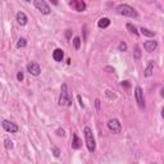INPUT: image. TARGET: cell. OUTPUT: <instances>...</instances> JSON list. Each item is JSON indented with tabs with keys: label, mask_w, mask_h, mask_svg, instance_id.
<instances>
[{
	"label": "cell",
	"mask_w": 164,
	"mask_h": 164,
	"mask_svg": "<svg viewBox=\"0 0 164 164\" xmlns=\"http://www.w3.org/2000/svg\"><path fill=\"white\" fill-rule=\"evenodd\" d=\"M129 86H131V85H129L128 81H123V82H122V87H127V89H129Z\"/></svg>",
	"instance_id": "obj_29"
},
{
	"label": "cell",
	"mask_w": 164,
	"mask_h": 164,
	"mask_svg": "<svg viewBox=\"0 0 164 164\" xmlns=\"http://www.w3.org/2000/svg\"><path fill=\"white\" fill-rule=\"evenodd\" d=\"M57 136H64V129H62V128H58L57 129Z\"/></svg>",
	"instance_id": "obj_27"
},
{
	"label": "cell",
	"mask_w": 164,
	"mask_h": 164,
	"mask_svg": "<svg viewBox=\"0 0 164 164\" xmlns=\"http://www.w3.org/2000/svg\"><path fill=\"white\" fill-rule=\"evenodd\" d=\"M27 71H28V73H30V74L35 76V77H37V76L41 73V68H40V65H39L37 63H35V62H32V63H30V64L27 65Z\"/></svg>",
	"instance_id": "obj_9"
},
{
	"label": "cell",
	"mask_w": 164,
	"mask_h": 164,
	"mask_svg": "<svg viewBox=\"0 0 164 164\" xmlns=\"http://www.w3.org/2000/svg\"><path fill=\"white\" fill-rule=\"evenodd\" d=\"M95 106H96L97 110H100V100H99V99L95 100Z\"/></svg>",
	"instance_id": "obj_28"
},
{
	"label": "cell",
	"mask_w": 164,
	"mask_h": 164,
	"mask_svg": "<svg viewBox=\"0 0 164 164\" xmlns=\"http://www.w3.org/2000/svg\"><path fill=\"white\" fill-rule=\"evenodd\" d=\"M73 45H74V49H76V50H78V49L81 48V39H80L78 36H76V37L73 39Z\"/></svg>",
	"instance_id": "obj_20"
},
{
	"label": "cell",
	"mask_w": 164,
	"mask_h": 164,
	"mask_svg": "<svg viewBox=\"0 0 164 164\" xmlns=\"http://www.w3.org/2000/svg\"><path fill=\"white\" fill-rule=\"evenodd\" d=\"M157 46H158V42H157L155 40H149V41H146V42L144 44V49H145L148 53H152V51L157 49Z\"/></svg>",
	"instance_id": "obj_10"
},
{
	"label": "cell",
	"mask_w": 164,
	"mask_h": 164,
	"mask_svg": "<svg viewBox=\"0 0 164 164\" xmlns=\"http://www.w3.org/2000/svg\"><path fill=\"white\" fill-rule=\"evenodd\" d=\"M105 95L108 96V99H110V100H112V99H115V95H114L110 90H106V91H105Z\"/></svg>",
	"instance_id": "obj_24"
},
{
	"label": "cell",
	"mask_w": 164,
	"mask_h": 164,
	"mask_svg": "<svg viewBox=\"0 0 164 164\" xmlns=\"http://www.w3.org/2000/svg\"><path fill=\"white\" fill-rule=\"evenodd\" d=\"M26 46H27L26 39H25V37H21V39L18 40V42H17V48H18V49H23V48H26Z\"/></svg>",
	"instance_id": "obj_18"
},
{
	"label": "cell",
	"mask_w": 164,
	"mask_h": 164,
	"mask_svg": "<svg viewBox=\"0 0 164 164\" xmlns=\"http://www.w3.org/2000/svg\"><path fill=\"white\" fill-rule=\"evenodd\" d=\"M63 58H64V51L62 50V49H55L53 51V59L55 60V62H62L63 60Z\"/></svg>",
	"instance_id": "obj_13"
},
{
	"label": "cell",
	"mask_w": 164,
	"mask_h": 164,
	"mask_svg": "<svg viewBox=\"0 0 164 164\" xmlns=\"http://www.w3.org/2000/svg\"><path fill=\"white\" fill-rule=\"evenodd\" d=\"M2 126H3V128L7 131V132H10V134H17L19 131V127H18L17 123H14L12 121H7V119H3Z\"/></svg>",
	"instance_id": "obj_7"
},
{
	"label": "cell",
	"mask_w": 164,
	"mask_h": 164,
	"mask_svg": "<svg viewBox=\"0 0 164 164\" xmlns=\"http://www.w3.org/2000/svg\"><path fill=\"white\" fill-rule=\"evenodd\" d=\"M25 2H31V0H25Z\"/></svg>",
	"instance_id": "obj_33"
},
{
	"label": "cell",
	"mask_w": 164,
	"mask_h": 164,
	"mask_svg": "<svg viewBox=\"0 0 164 164\" xmlns=\"http://www.w3.org/2000/svg\"><path fill=\"white\" fill-rule=\"evenodd\" d=\"M72 149H74V150H78L81 146H82V141L78 138V136H77V134H73L72 135Z\"/></svg>",
	"instance_id": "obj_12"
},
{
	"label": "cell",
	"mask_w": 164,
	"mask_h": 164,
	"mask_svg": "<svg viewBox=\"0 0 164 164\" xmlns=\"http://www.w3.org/2000/svg\"><path fill=\"white\" fill-rule=\"evenodd\" d=\"M152 72H154V60H150L148 63V65H146L145 71H144V76H145V77H151Z\"/></svg>",
	"instance_id": "obj_14"
},
{
	"label": "cell",
	"mask_w": 164,
	"mask_h": 164,
	"mask_svg": "<svg viewBox=\"0 0 164 164\" xmlns=\"http://www.w3.org/2000/svg\"><path fill=\"white\" fill-rule=\"evenodd\" d=\"M97 26L100 28H106V27L110 26V19L106 18V17H103L99 19V22H97Z\"/></svg>",
	"instance_id": "obj_15"
},
{
	"label": "cell",
	"mask_w": 164,
	"mask_h": 164,
	"mask_svg": "<svg viewBox=\"0 0 164 164\" xmlns=\"http://www.w3.org/2000/svg\"><path fill=\"white\" fill-rule=\"evenodd\" d=\"M160 96L164 99V87H162V90H160Z\"/></svg>",
	"instance_id": "obj_30"
},
{
	"label": "cell",
	"mask_w": 164,
	"mask_h": 164,
	"mask_svg": "<svg viewBox=\"0 0 164 164\" xmlns=\"http://www.w3.org/2000/svg\"><path fill=\"white\" fill-rule=\"evenodd\" d=\"M77 100H78V103H80V106H81V108H85V104H83V101H82L81 95H77Z\"/></svg>",
	"instance_id": "obj_26"
},
{
	"label": "cell",
	"mask_w": 164,
	"mask_h": 164,
	"mask_svg": "<svg viewBox=\"0 0 164 164\" xmlns=\"http://www.w3.org/2000/svg\"><path fill=\"white\" fill-rule=\"evenodd\" d=\"M51 151H53V155L55 157V158H59V157H60V150H59L57 146H53V148H51Z\"/></svg>",
	"instance_id": "obj_22"
},
{
	"label": "cell",
	"mask_w": 164,
	"mask_h": 164,
	"mask_svg": "<svg viewBox=\"0 0 164 164\" xmlns=\"http://www.w3.org/2000/svg\"><path fill=\"white\" fill-rule=\"evenodd\" d=\"M117 13L121 14V16H123V17H129V18H137L138 17L137 10L134 7L128 5V4H121V5H118L117 7Z\"/></svg>",
	"instance_id": "obj_2"
},
{
	"label": "cell",
	"mask_w": 164,
	"mask_h": 164,
	"mask_svg": "<svg viewBox=\"0 0 164 164\" xmlns=\"http://www.w3.org/2000/svg\"><path fill=\"white\" fill-rule=\"evenodd\" d=\"M118 50L119 51H126L127 50V44L124 41H121L119 42V45H118Z\"/></svg>",
	"instance_id": "obj_23"
},
{
	"label": "cell",
	"mask_w": 164,
	"mask_h": 164,
	"mask_svg": "<svg viewBox=\"0 0 164 164\" xmlns=\"http://www.w3.org/2000/svg\"><path fill=\"white\" fill-rule=\"evenodd\" d=\"M16 19L18 22V25H21V26H26L27 22H28V18L23 12H18L17 16H16Z\"/></svg>",
	"instance_id": "obj_11"
},
{
	"label": "cell",
	"mask_w": 164,
	"mask_h": 164,
	"mask_svg": "<svg viewBox=\"0 0 164 164\" xmlns=\"http://www.w3.org/2000/svg\"><path fill=\"white\" fill-rule=\"evenodd\" d=\"M105 71H112V72H114V68H110V67H105Z\"/></svg>",
	"instance_id": "obj_31"
},
{
	"label": "cell",
	"mask_w": 164,
	"mask_h": 164,
	"mask_svg": "<svg viewBox=\"0 0 164 164\" xmlns=\"http://www.w3.org/2000/svg\"><path fill=\"white\" fill-rule=\"evenodd\" d=\"M83 135H85V143L87 146V150L90 152H94L96 150V143H95V138L92 135V129L90 127H85L83 128Z\"/></svg>",
	"instance_id": "obj_3"
},
{
	"label": "cell",
	"mask_w": 164,
	"mask_h": 164,
	"mask_svg": "<svg viewBox=\"0 0 164 164\" xmlns=\"http://www.w3.org/2000/svg\"><path fill=\"white\" fill-rule=\"evenodd\" d=\"M140 57H141L140 46H138V45H136V46H135V54H134V59H135V60H138V59H140Z\"/></svg>",
	"instance_id": "obj_21"
},
{
	"label": "cell",
	"mask_w": 164,
	"mask_h": 164,
	"mask_svg": "<svg viewBox=\"0 0 164 164\" xmlns=\"http://www.w3.org/2000/svg\"><path fill=\"white\" fill-rule=\"evenodd\" d=\"M106 126H108V129L110 131V132L115 134V135L121 134V131H122V124H121V122H119L117 118L109 119L108 123H106Z\"/></svg>",
	"instance_id": "obj_5"
},
{
	"label": "cell",
	"mask_w": 164,
	"mask_h": 164,
	"mask_svg": "<svg viewBox=\"0 0 164 164\" xmlns=\"http://www.w3.org/2000/svg\"><path fill=\"white\" fill-rule=\"evenodd\" d=\"M162 118H164V108L162 109Z\"/></svg>",
	"instance_id": "obj_32"
},
{
	"label": "cell",
	"mask_w": 164,
	"mask_h": 164,
	"mask_svg": "<svg viewBox=\"0 0 164 164\" xmlns=\"http://www.w3.org/2000/svg\"><path fill=\"white\" fill-rule=\"evenodd\" d=\"M4 146H5V149H8V150H12V149L14 148L13 141L9 140V138H5V140H4Z\"/></svg>",
	"instance_id": "obj_19"
},
{
	"label": "cell",
	"mask_w": 164,
	"mask_h": 164,
	"mask_svg": "<svg viewBox=\"0 0 164 164\" xmlns=\"http://www.w3.org/2000/svg\"><path fill=\"white\" fill-rule=\"evenodd\" d=\"M126 27H127V30L131 32V34H134L135 36H138V31H137V28H136L132 23H127V26H126Z\"/></svg>",
	"instance_id": "obj_17"
},
{
	"label": "cell",
	"mask_w": 164,
	"mask_h": 164,
	"mask_svg": "<svg viewBox=\"0 0 164 164\" xmlns=\"http://www.w3.org/2000/svg\"><path fill=\"white\" fill-rule=\"evenodd\" d=\"M140 31H141V34H143L144 36H148V37H154L155 36V32L154 31H150V30H148L145 27H141Z\"/></svg>",
	"instance_id": "obj_16"
},
{
	"label": "cell",
	"mask_w": 164,
	"mask_h": 164,
	"mask_svg": "<svg viewBox=\"0 0 164 164\" xmlns=\"http://www.w3.org/2000/svg\"><path fill=\"white\" fill-rule=\"evenodd\" d=\"M35 8L39 10V12L44 16H49L51 13V8L49 7V4L45 2V0H35L34 2Z\"/></svg>",
	"instance_id": "obj_4"
},
{
	"label": "cell",
	"mask_w": 164,
	"mask_h": 164,
	"mask_svg": "<svg viewBox=\"0 0 164 164\" xmlns=\"http://www.w3.org/2000/svg\"><path fill=\"white\" fill-rule=\"evenodd\" d=\"M69 5L76 10V12H85L86 8H87L85 0H71Z\"/></svg>",
	"instance_id": "obj_8"
},
{
	"label": "cell",
	"mask_w": 164,
	"mask_h": 164,
	"mask_svg": "<svg viewBox=\"0 0 164 164\" xmlns=\"http://www.w3.org/2000/svg\"><path fill=\"white\" fill-rule=\"evenodd\" d=\"M17 80L21 82V81H23V72H18L17 73Z\"/></svg>",
	"instance_id": "obj_25"
},
{
	"label": "cell",
	"mask_w": 164,
	"mask_h": 164,
	"mask_svg": "<svg viewBox=\"0 0 164 164\" xmlns=\"http://www.w3.org/2000/svg\"><path fill=\"white\" fill-rule=\"evenodd\" d=\"M58 104L60 106H71L72 105V97H71V92L68 90L67 83H63L60 86V95H59Z\"/></svg>",
	"instance_id": "obj_1"
},
{
	"label": "cell",
	"mask_w": 164,
	"mask_h": 164,
	"mask_svg": "<svg viewBox=\"0 0 164 164\" xmlns=\"http://www.w3.org/2000/svg\"><path fill=\"white\" fill-rule=\"evenodd\" d=\"M135 99H136V103L138 105V108L141 110L145 109V99H144V91L141 89L140 86H136L135 87Z\"/></svg>",
	"instance_id": "obj_6"
}]
</instances>
